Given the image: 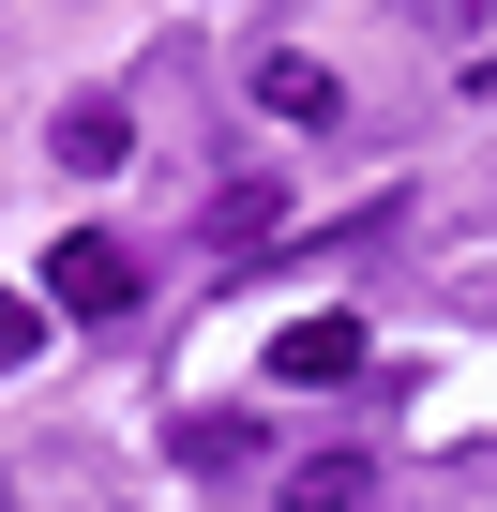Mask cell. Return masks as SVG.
Returning a JSON list of instances; mask_svg holds the SVG:
<instances>
[{"label": "cell", "instance_id": "obj_1", "mask_svg": "<svg viewBox=\"0 0 497 512\" xmlns=\"http://www.w3.org/2000/svg\"><path fill=\"white\" fill-rule=\"evenodd\" d=\"M31 272H46V317H76V332H121V317L151 302L136 241H106V226H61V241L31 256Z\"/></svg>", "mask_w": 497, "mask_h": 512}, {"label": "cell", "instance_id": "obj_2", "mask_svg": "<svg viewBox=\"0 0 497 512\" xmlns=\"http://www.w3.org/2000/svg\"><path fill=\"white\" fill-rule=\"evenodd\" d=\"M46 166H61V181H106V166H136V106H121V91H76V106L46 121Z\"/></svg>", "mask_w": 497, "mask_h": 512}, {"label": "cell", "instance_id": "obj_3", "mask_svg": "<svg viewBox=\"0 0 497 512\" xmlns=\"http://www.w3.org/2000/svg\"><path fill=\"white\" fill-rule=\"evenodd\" d=\"M332 377H362V317H347V302L272 332V392H332Z\"/></svg>", "mask_w": 497, "mask_h": 512}, {"label": "cell", "instance_id": "obj_4", "mask_svg": "<svg viewBox=\"0 0 497 512\" xmlns=\"http://www.w3.org/2000/svg\"><path fill=\"white\" fill-rule=\"evenodd\" d=\"M272 512H377V452H302L272 482Z\"/></svg>", "mask_w": 497, "mask_h": 512}, {"label": "cell", "instance_id": "obj_5", "mask_svg": "<svg viewBox=\"0 0 497 512\" xmlns=\"http://www.w3.org/2000/svg\"><path fill=\"white\" fill-rule=\"evenodd\" d=\"M272 226H287V196H272V181H226V196H196V241H211V256H257Z\"/></svg>", "mask_w": 497, "mask_h": 512}, {"label": "cell", "instance_id": "obj_6", "mask_svg": "<svg viewBox=\"0 0 497 512\" xmlns=\"http://www.w3.org/2000/svg\"><path fill=\"white\" fill-rule=\"evenodd\" d=\"M196 482H226V467H257V407H181V437H166Z\"/></svg>", "mask_w": 497, "mask_h": 512}, {"label": "cell", "instance_id": "obj_7", "mask_svg": "<svg viewBox=\"0 0 497 512\" xmlns=\"http://www.w3.org/2000/svg\"><path fill=\"white\" fill-rule=\"evenodd\" d=\"M257 106H272V121H347V76L287 46V61H257Z\"/></svg>", "mask_w": 497, "mask_h": 512}, {"label": "cell", "instance_id": "obj_8", "mask_svg": "<svg viewBox=\"0 0 497 512\" xmlns=\"http://www.w3.org/2000/svg\"><path fill=\"white\" fill-rule=\"evenodd\" d=\"M31 347H46V302H31V287H0V377H16Z\"/></svg>", "mask_w": 497, "mask_h": 512}]
</instances>
